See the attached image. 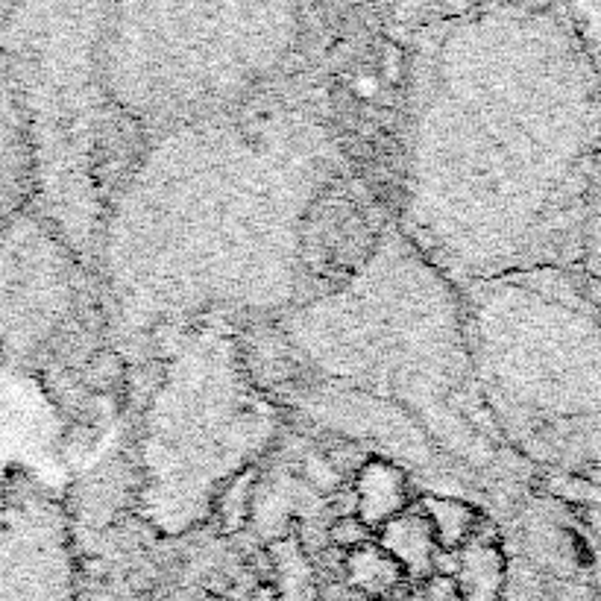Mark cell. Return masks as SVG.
Returning a JSON list of instances; mask_svg holds the SVG:
<instances>
[{
  "label": "cell",
  "mask_w": 601,
  "mask_h": 601,
  "mask_svg": "<svg viewBox=\"0 0 601 601\" xmlns=\"http://www.w3.org/2000/svg\"><path fill=\"white\" fill-rule=\"evenodd\" d=\"M601 77L569 6H455L417 27L399 232L455 288L575 270Z\"/></svg>",
  "instance_id": "obj_1"
},
{
  "label": "cell",
  "mask_w": 601,
  "mask_h": 601,
  "mask_svg": "<svg viewBox=\"0 0 601 601\" xmlns=\"http://www.w3.org/2000/svg\"><path fill=\"white\" fill-rule=\"evenodd\" d=\"M341 173L329 127L261 88L147 138L97 253L121 323L150 335L203 314L302 308L305 223Z\"/></svg>",
  "instance_id": "obj_2"
},
{
  "label": "cell",
  "mask_w": 601,
  "mask_h": 601,
  "mask_svg": "<svg viewBox=\"0 0 601 601\" xmlns=\"http://www.w3.org/2000/svg\"><path fill=\"white\" fill-rule=\"evenodd\" d=\"M461 302L499 434L543 493L601 516V311L581 276L514 273Z\"/></svg>",
  "instance_id": "obj_3"
},
{
  "label": "cell",
  "mask_w": 601,
  "mask_h": 601,
  "mask_svg": "<svg viewBox=\"0 0 601 601\" xmlns=\"http://www.w3.org/2000/svg\"><path fill=\"white\" fill-rule=\"evenodd\" d=\"M109 6L0 3L6 56L33 156L30 212L77 256L97 267L112 203L138 168L147 135L106 94L97 47Z\"/></svg>",
  "instance_id": "obj_4"
},
{
  "label": "cell",
  "mask_w": 601,
  "mask_h": 601,
  "mask_svg": "<svg viewBox=\"0 0 601 601\" xmlns=\"http://www.w3.org/2000/svg\"><path fill=\"white\" fill-rule=\"evenodd\" d=\"M297 6H109L97 47L106 94L159 135L250 100L300 42Z\"/></svg>",
  "instance_id": "obj_5"
},
{
  "label": "cell",
  "mask_w": 601,
  "mask_h": 601,
  "mask_svg": "<svg viewBox=\"0 0 601 601\" xmlns=\"http://www.w3.org/2000/svg\"><path fill=\"white\" fill-rule=\"evenodd\" d=\"M88 270L30 209L0 238V367H68L86 329Z\"/></svg>",
  "instance_id": "obj_6"
},
{
  "label": "cell",
  "mask_w": 601,
  "mask_h": 601,
  "mask_svg": "<svg viewBox=\"0 0 601 601\" xmlns=\"http://www.w3.org/2000/svg\"><path fill=\"white\" fill-rule=\"evenodd\" d=\"M33 203V156L18 86L0 53V238Z\"/></svg>",
  "instance_id": "obj_7"
},
{
  "label": "cell",
  "mask_w": 601,
  "mask_h": 601,
  "mask_svg": "<svg viewBox=\"0 0 601 601\" xmlns=\"http://www.w3.org/2000/svg\"><path fill=\"white\" fill-rule=\"evenodd\" d=\"M408 493V470L390 461H367L355 478V516L379 534L387 522L411 508Z\"/></svg>",
  "instance_id": "obj_8"
},
{
  "label": "cell",
  "mask_w": 601,
  "mask_h": 601,
  "mask_svg": "<svg viewBox=\"0 0 601 601\" xmlns=\"http://www.w3.org/2000/svg\"><path fill=\"white\" fill-rule=\"evenodd\" d=\"M376 543L385 549L390 558L399 560L405 575H420L426 578L437 558V540L431 531L426 514L414 505L376 534Z\"/></svg>",
  "instance_id": "obj_9"
},
{
  "label": "cell",
  "mask_w": 601,
  "mask_h": 601,
  "mask_svg": "<svg viewBox=\"0 0 601 601\" xmlns=\"http://www.w3.org/2000/svg\"><path fill=\"white\" fill-rule=\"evenodd\" d=\"M461 555V569H458V587L464 601H499L508 563L502 555V546L496 540H481L478 534L473 537Z\"/></svg>",
  "instance_id": "obj_10"
},
{
  "label": "cell",
  "mask_w": 601,
  "mask_h": 601,
  "mask_svg": "<svg viewBox=\"0 0 601 601\" xmlns=\"http://www.w3.org/2000/svg\"><path fill=\"white\" fill-rule=\"evenodd\" d=\"M344 578L352 590L376 601L393 599L399 587H405V569L390 558L379 543H367L344 558Z\"/></svg>",
  "instance_id": "obj_11"
},
{
  "label": "cell",
  "mask_w": 601,
  "mask_h": 601,
  "mask_svg": "<svg viewBox=\"0 0 601 601\" xmlns=\"http://www.w3.org/2000/svg\"><path fill=\"white\" fill-rule=\"evenodd\" d=\"M417 508L429 519L440 552L467 549V546L473 543L475 534H478V514H475L467 502L426 493V496H420Z\"/></svg>",
  "instance_id": "obj_12"
},
{
  "label": "cell",
  "mask_w": 601,
  "mask_h": 601,
  "mask_svg": "<svg viewBox=\"0 0 601 601\" xmlns=\"http://www.w3.org/2000/svg\"><path fill=\"white\" fill-rule=\"evenodd\" d=\"M575 273L581 276L584 288L590 291L593 302L601 311V156L593 185H590V200H587V217H584V232H581V253Z\"/></svg>",
  "instance_id": "obj_13"
},
{
  "label": "cell",
  "mask_w": 601,
  "mask_h": 601,
  "mask_svg": "<svg viewBox=\"0 0 601 601\" xmlns=\"http://www.w3.org/2000/svg\"><path fill=\"white\" fill-rule=\"evenodd\" d=\"M273 560H276V599L279 601H314V572L311 563L302 555V546L297 537H285L273 546Z\"/></svg>",
  "instance_id": "obj_14"
},
{
  "label": "cell",
  "mask_w": 601,
  "mask_h": 601,
  "mask_svg": "<svg viewBox=\"0 0 601 601\" xmlns=\"http://www.w3.org/2000/svg\"><path fill=\"white\" fill-rule=\"evenodd\" d=\"M124 376H127V364L121 352L115 349H94V355H88L83 361V385L88 390L106 393L115 385H121Z\"/></svg>",
  "instance_id": "obj_15"
},
{
  "label": "cell",
  "mask_w": 601,
  "mask_h": 601,
  "mask_svg": "<svg viewBox=\"0 0 601 601\" xmlns=\"http://www.w3.org/2000/svg\"><path fill=\"white\" fill-rule=\"evenodd\" d=\"M329 540H332L341 552L349 555V552H355V549H361V546H367V543H376V534H373L355 514H344L332 522Z\"/></svg>",
  "instance_id": "obj_16"
},
{
  "label": "cell",
  "mask_w": 601,
  "mask_h": 601,
  "mask_svg": "<svg viewBox=\"0 0 601 601\" xmlns=\"http://www.w3.org/2000/svg\"><path fill=\"white\" fill-rule=\"evenodd\" d=\"M423 601H464V596H461V587H458V581L452 575L434 572V575L426 578Z\"/></svg>",
  "instance_id": "obj_17"
},
{
  "label": "cell",
  "mask_w": 601,
  "mask_h": 601,
  "mask_svg": "<svg viewBox=\"0 0 601 601\" xmlns=\"http://www.w3.org/2000/svg\"><path fill=\"white\" fill-rule=\"evenodd\" d=\"M250 601H279V599H276V590H273V584H261V587L253 590Z\"/></svg>",
  "instance_id": "obj_18"
},
{
  "label": "cell",
  "mask_w": 601,
  "mask_h": 601,
  "mask_svg": "<svg viewBox=\"0 0 601 601\" xmlns=\"http://www.w3.org/2000/svg\"><path fill=\"white\" fill-rule=\"evenodd\" d=\"M203 601H229V599H223V596H206Z\"/></svg>",
  "instance_id": "obj_19"
},
{
  "label": "cell",
  "mask_w": 601,
  "mask_h": 601,
  "mask_svg": "<svg viewBox=\"0 0 601 601\" xmlns=\"http://www.w3.org/2000/svg\"><path fill=\"white\" fill-rule=\"evenodd\" d=\"M593 6H596V12H599V15H601V3H593Z\"/></svg>",
  "instance_id": "obj_20"
}]
</instances>
